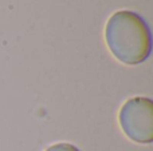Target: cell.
Masks as SVG:
<instances>
[{"label":"cell","instance_id":"cell-1","mask_svg":"<svg viewBox=\"0 0 153 151\" xmlns=\"http://www.w3.org/2000/svg\"><path fill=\"white\" fill-rule=\"evenodd\" d=\"M105 40L114 58L128 66L141 64L152 52V34L148 23L133 11H117L109 18Z\"/></svg>","mask_w":153,"mask_h":151},{"label":"cell","instance_id":"cell-2","mask_svg":"<svg viewBox=\"0 0 153 151\" xmlns=\"http://www.w3.org/2000/svg\"><path fill=\"white\" fill-rule=\"evenodd\" d=\"M124 134L136 143L153 142V102L145 96H134L122 104L118 114Z\"/></svg>","mask_w":153,"mask_h":151},{"label":"cell","instance_id":"cell-3","mask_svg":"<svg viewBox=\"0 0 153 151\" xmlns=\"http://www.w3.org/2000/svg\"><path fill=\"white\" fill-rule=\"evenodd\" d=\"M46 151H79L78 147H75L71 143H56L47 147Z\"/></svg>","mask_w":153,"mask_h":151}]
</instances>
